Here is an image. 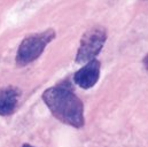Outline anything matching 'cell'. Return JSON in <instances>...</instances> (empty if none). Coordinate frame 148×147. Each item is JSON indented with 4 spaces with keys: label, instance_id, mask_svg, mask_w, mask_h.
Here are the masks:
<instances>
[{
    "label": "cell",
    "instance_id": "cell-1",
    "mask_svg": "<svg viewBox=\"0 0 148 147\" xmlns=\"http://www.w3.org/2000/svg\"><path fill=\"white\" fill-rule=\"evenodd\" d=\"M42 100L62 123L75 128L84 125V105L68 85H56L42 93Z\"/></svg>",
    "mask_w": 148,
    "mask_h": 147
},
{
    "label": "cell",
    "instance_id": "cell-2",
    "mask_svg": "<svg viewBox=\"0 0 148 147\" xmlns=\"http://www.w3.org/2000/svg\"><path fill=\"white\" fill-rule=\"evenodd\" d=\"M55 38V31L53 29H48L40 34H34L27 36L21 43L17 55L16 63L21 67L31 63L37 60L44 52L45 47Z\"/></svg>",
    "mask_w": 148,
    "mask_h": 147
},
{
    "label": "cell",
    "instance_id": "cell-3",
    "mask_svg": "<svg viewBox=\"0 0 148 147\" xmlns=\"http://www.w3.org/2000/svg\"><path fill=\"white\" fill-rule=\"evenodd\" d=\"M107 39V32L102 27H93L88 29L82 37L80 46L77 52L76 62L86 65L101 52Z\"/></svg>",
    "mask_w": 148,
    "mask_h": 147
},
{
    "label": "cell",
    "instance_id": "cell-4",
    "mask_svg": "<svg viewBox=\"0 0 148 147\" xmlns=\"http://www.w3.org/2000/svg\"><path fill=\"white\" fill-rule=\"evenodd\" d=\"M100 62L98 60H92L86 63L74 75V82L82 89L93 87L100 77Z\"/></svg>",
    "mask_w": 148,
    "mask_h": 147
},
{
    "label": "cell",
    "instance_id": "cell-5",
    "mask_svg": "<svg viewBox=\"0 0 148 147\" xmlns=\"http://www.w3.org/2000/svg\"><path fill=\"white\" fill-rule=\"evenodd\" d=\"M20 92L12 86L0 90V115L7 116L14 113L17 106Z\"/></svg>",
    "mask_w": 148,
    "mask_h": 147
},
{
    "label": "cell",
    "instance_id": "cell-6",
    "mask_svg": "<svg viewBox=\"0 0 148 147\" xmlns=\"http://www.w3.org/2000/svg\"><path fill=\"white\" fill-rule=\"evenodd\" d=\"M143 63H144V66H145V69L148 70V54L144 58V60H143Z\"/></svg>",
    "mask_w": 148,
    "mask_h": 147
},
{
    "label": "cell",
    "instance_id": "cell-7",
    "mask_svg": "<svg viewBox=\"0 0 148 147\" xmlns=\"http://www.w3.org/2000/svg\"><path fill=\"white\" fill-rule=\"evenodd\" d=\"M22 147H35V146H31V145H29V144H24Z\"/></svg>",
    "mask_w": 148,
    "mask_h": 147
}]
</instances>
